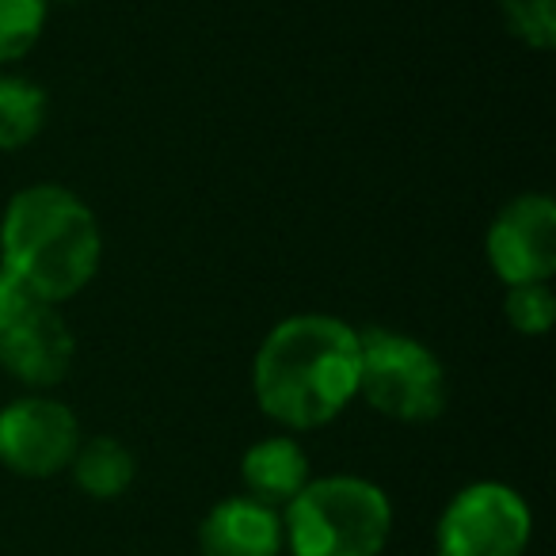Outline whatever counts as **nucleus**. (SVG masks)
I'll use <instances>...</instances> for the list:
<instances>
[{
    "label": "nucleus",
    "mask_w": 556,
    "mask_h": 556,
    "mask_svg": "<svg viewBox=\"0 0 556 556\" xmlns=\"http://www.w3.org/2000/svg\"><path fill=\"white\" fill-rule=\"evenodd\" d=\"M255 401L278 424L325 427L358 396V332L336 317H290L252 366Z\"/></svg>",
    "instance_id": "f257e3e1"
},
{
    "label": "nucleus",
    "mask_w": 556,
    "mask_h": 556,
    "mask_svg": "<svg viewBox=\"0 0 556 556\" xmlns=\"http://www.w3.org/2000/svg\"><path fill=\"white\" fill-rule=\"evenodd\" d=\"M0 263L31 290L35 302H65L100 267V225L65 187H27L0 222Z\"/></svg>",
    "instance_id": "f03ea898"
},
{
    "label": "nucleus",
    "mask_w": 556,
    "mask_h": 556,
    "mask_svg": "<svg viewBox=\"0 0 556 556\" xmlns=\"http://www.w3.org/2000/svg\"><path fill=\"white\" fill-rule=\"evenodd\" d=\"M389 530L393 507L363 477L309 480L282 515V545L294 556H378Z\"/></svg>",
    "instance_id": "7ed1b4c3"
},
{
    "label": "nucleus",
    "mask_w": 556,
    "mask_h": 556,
    "mask_svg": "<svg viewBox=\"0 0 556 556\" xmlns=\"http://www.w3.org/2000/svg\"><path fill=\"white\" fill-rule=\"evenodd\" d=\"M358 396L401 424H427L446 408V370L424 348L389 328L358 332Z\"/></svg>",
    "instance_id": "20e7f679"
},
{
    "label": "nucleus",
    "mask_w": 556,
    "mask_h": 556,
    "mask_svg": "<svg viewBox=\"0 0 556 556\" xmlns=\"http://www.w3.org/2000/svg\"><path fill=\"white\" fill-rule=\"evenodd\" d=\"M533 515L507 484H469L450 500L434 530L439 556H526Z\"/></svg>",
    "instance_id": "39448f33"
},
{
    "label": "nucleus",
    "mask_w": 556,
    "mask_h": 556,
    "mask_svg": "<svg viewBox=\"0 0 556 556\" xmlns=\"http://www.w3.org/2000/svg\"><path fill=\"white\" fill-rule=\"evenodd\" d=\"M80 446V427L65 404L24 396L0 408V465L20 477H54L70 469Z\"/></svg>",
    "instance_id": "423d86ee"
},
{
    "label": "nucleus",
    "mask_w": 556,
    "mask_h": 556,
    "mask_svg": "<svg viewBox=\"0 0 556 556\" xmlns=\"http://www.w3.org/2000/svg\"><path fill=\"white\" fill-rule=\"evenodd\" d=\"M488 263L507 287L548 282L556 270V206L545 194L507 202L488 229Z\"/></svg>",
    "instance_id": "0eeeda50"
},
{
    "label": "nucleus",
    "mask_w": 556,
    "mask_h": 556,
    "mask_svg": "<svg viewBox=\"0 0 556 556\" xmlns=\"http://www.w3.org/2000/svg\"><path fill=\"white\" fill-rule=\"evenodd\" d=\"M73 332L54 305L35 302L12 328L0 332V366L35 389L58 386L73 366Z\"/></svg>",
    "instance_id": "6e6552de"
},
{
    "label": "nucleus",
    "mask_w": 556,
    "mask_h": 556,
    "mask_svg": "<svg viewBox=\"0 0 556 556\" xmlns=\"http://www.w3.org/2000/svg\"><path fill=\"white\" fill-rule=\"evenodd\" d=\"M202 556H278L282 553V515L252 495H232L210 507L199 526Z\"/></svg>",
    "instance_id": "1a4fd4ad"
},
{
    "label": "nucleus",
    "mask_w": 556,
    "mask_h": 556,
    "mask_svg": "<svg viewBox=\"0 0 556 556\" xmlns=\"http://www.w3.org/2000/svg\"><path fill=\"white\" fill-rule=\"evenodd\" d=\"M240 480L255 503L278 510L309 484V457L294 439H263L240 457Z\"/></svg>",
    "instance_id": "9d476101"
},
{
    "label": "nucleus",
    "mask_w": 556,
    "mask_h": 556,
    "mask_svg": "<svg viewBox=\"0 0 556 556\" xmlns=\"http://www.w3.org/2000/svg\"><path fill=\"white\" fill-rule=\"evenodd\" d=\"M70 465L73 477H77V488L85 495H92V500H118L138 477L134 454L118 439H108V434L77 446Z\"/></svg>",
    "instance_id": "9b49d317"
},
{
    "label": "nucleus",
    "mask_w": 556,
    "mask_h": 556,
    "mask_svg": "<svg viewBox=\"0 0 556 556\" xmlns=\"http://www.w3.org/2000/svg\"><path fill=\"white\" fill-rule=\"evenodd\" d=\"M47 123V96L24 77L0 80V149H24Z\"/></svg>",
    "instance_id": "f8f14e48"
},
{
    "label": "nucleus",
    "mask_w": 556,
    "mask_h": 556,
    "mask_svg": "<svg viewBox=\"0 0 556 556\" xmlns=\"http://www.w3.org/2000/svg\"><path fill=\"white\" fill-rule=\"evenodd\" d=\"M47 0H0V62H16L39 42Z\"/></svg>",
    "instance_id": "ddd939ff"
},
{
    "label": "nucleus",
    "mask_w": 556,
    "mask_h": 556,
    "mask_svg": "<svg viewBox=\"0 0 556 556\" xmlns=\"http://www.w3.org/2000/svg\"><path fill=\"white\" fill-rule=\"evenodd\" d=\"M507 27L533 50H548L556 42V0H500Z\"/></svg>",
    "instance_id": "4468645a"
},
{
    "label": "nucleus",
    "mask_w": 556,
    "mask_h": 556,
    "mask_svg": "<svg viewBox=\"0 0 556 556\" xmlns=\"http://www.w3.org/2000/svg\"><path fill=\"white\" fill-rule=\"evenodd\" d=\"M556 317V298L548 282H526L507 290V320L522 336H545Z\"/></svg>",
    "instance_id": "2eb2a0df"
},
{
    "label": "nucleus",
    "mask_w": 556,
    "mask_h": 556,
    "mask_svg": "<svg viewBox=\"0 0 556 556\" xmlns=\"http://www.w3.org/2000/svg\"><path fill=\"white\" fill-rule=\"evenodd\" d=\"M31 305H35L31 290H27L24 282H20V278L0 263V332L16 325Z\"/></svg>",
    "instance_id": "dca6fc26"
}]
</instances>
